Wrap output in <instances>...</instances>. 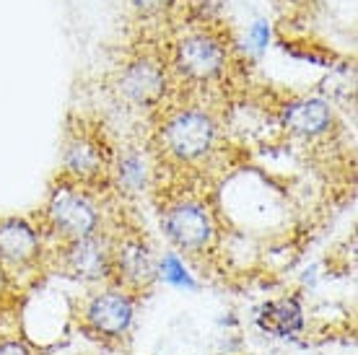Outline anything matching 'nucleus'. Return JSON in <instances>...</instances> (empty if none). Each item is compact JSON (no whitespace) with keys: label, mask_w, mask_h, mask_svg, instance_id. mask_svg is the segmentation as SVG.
Wrapping results in <instances>:
<instances>
[{"label":"nucleus","mask_w":358,"mask_h":355,"mask_svg":"<svg viewBox=\"0 0 358 355\" xmlns=\"http://www.w3.org/2000/svg\"><path fill=\"white\" fill-rule=\"evenodd\" d=\"M236 42L221 21L200 18L185 24L169 42V71L174 96L185 94L195 104L215 89H224L236 71Z\"/></svg>","instance_id":"1"},{"label":"nucleus","mask_w":358,"mask_h":355,"mask_svg":"<svg viewBox=\"0 0 358 355\" xmlns=\"http://www.w3.org/2000/svg\"><path fill=\"white\" fill-rule=\"evenodd\" d=\"M224 127L221 117L206 104L179 101L164 104L153 115L148 140L156 169L197 171L221 153Z\"/></svg>","instance_id":"2"},{"label":"nucleus","mask_w":358,"mask_h":355,"mask_svg":"<svg viewBox=\"0 0 358 355\" xmlns=\"http://www.w3.org/2000/svg\"><path fill=\"white\" fill-rule=\"evenodd\" d=\"M107 192L109 189H94L65 174H57L39 210L36 229L55 244H68L109 231L107 205H104Z\"/></svg>","instance_id":"3"},{"label":"nucleus","mask_w":358,"mask_h":355,"mask_svg":"<svg viewBox=\"0 0 358 355\" xmlns=\"http://www.w3.org/2000/svg\"><path fill=\"white\" fill-rule=\"evenodd\" d=\"M109 91L120 104L135 112L156 115L174 96V83L169 71V45L143 39L127 50L115 65Z\"/></svg>","instance_id":"4"},{"label":"nucleus","mask_w":358,"mask_h":355,"mask_svg":"<svg viewBox=\"0 0 358 355\" xmlns=\"http://www.w3.org/2000/svg\"><path fill=\"white\" fill-rule=\"evenodd\" d=\"M159 223L171 249L197 265L215 257L224 241L218 210L208 203L206 195L187 189L164 195V203H159Z\"/></svg>","instance_id":"5"},{"label":"nucleus","mask_w":358,"mask_h":355,"mask_svg":"<svg viewBox=\"0 0 358 355\" xmlns=\"http://www.w3.org/2000/svg\"><path fill=\"white\" fill-rule=\"evenodd\" d=\"M115 151V143L107 138L104 124L89 117H76L65 130L60 174L94 189H112Z\"/></svg>","instance_id":"6"},{"label":"nucleus","mask_w":358,"mask_h":355,"mask_svg":"<svg viewBox=\"0 0 358 355\" xmlns=\"http://www.w3.org/2000/svg\"><path fill=\"white\" fill-rule=\"evenodd\" d=\"M141 298L120 285H99L78 306V321L89 338L101 345H122L135 327Z\"/></svg>","instance_id":"7"},{"label":"nucleus","mask_w":358,"mask_h":355,"mask_svg":"<svg viewBox=\"0 0 358 355\" xmlns=\"http://www.w3.org/2000/svg\"><path fill=\"white\" fill-rule=\"evenodd\" d=\"M159 283V257L138 229L112 231V285L143 298Z\"/></svg>","instance_id":"8"},{"label":"nucleus","mask_w":358,"mask_h":355,"mask_svg":"<svg viewBox=\"0 0 358 355\" xmlns=\"http://www.w3.org/2000/svg\"><path fill=\"white\" fill-rule=\"evenodd\" d=\"M47 262L45 236L29 218H0V273L10 280L34 275Z\"/></svg>","instance_id":"9"},{"label":"nucleus","mask_w":358,"mask_h":355,"mask_svg":"<svg viewBox=\"0 0 358 355\" xmlns=\"http://www.w3.org/2000/svg\"><path fill=\"white\" fill-rule=\"evenodd\" d=\"M112 231H101L94 236L68 244H57L55 262L65 277L83 285H109L112 283Z\"/></svg>","instance_id":"10"},{"label":"nucleus","mask_w":358,"mask_h":355,"mask_svg":"<svg viewBox=\"0 0 358 355\" xmlns=\"http://www.w3.org/2000/svg\"><path fill=\"white\" fill-rule=\"evenodd\" d=\"M275 117L278 124L291 138L304 143L330 140L332 133L338 130L335 109L322 96H291L288 101L278 104Z\"/></svg>","instance_id":"11"},{"label":"nucleus","mask_w":358,"mask_h":355,"mask_svg":"<svg viewBox=\"0 0 358 355\" xmlns=\"http://www.w3.org/2000/svg\"><path fill=\"white\" fill-rule=\"evenodd\" d=\"M153 161L148 145H125L115 151L112 164V189H117L120 197H138L153 184Z\"/></svg>","instance_id":"12"},{"label":"nucleus","mask_w":358,"mask_h":355,"mask_svg":"<svg viewBox=\"0 0 358 355\" xmlns=\"http://www.w3.org/2000/svg\"><path fill=\"white\" fill-rule=\"evenodd\" d=\"M257 327L270 335V338H296L299 332H304L306 317H304V303L301 296H280L273 301H265L257 309Z\"/></svg>","instance_id":"13"},{"label":"nucleus","mask_w":358,"mask_h":355,"mask_svg":"<svg viewBox=\"0 0 358 355\" xmlns=\"http://www.w3.org/2000/svg\"><path fill=\"white\" fill-rule=\"evenodd\" d=\"M159 280L171 288H179V291H187V294H195L197 288V280L195 275L189 273L187 262L182 259V254H177L174 249L169 252H164L162 257H159Z\"/></svg>","instance_id":"14"},{"label":"nucleus","mask_w":358,"mask_h":355,"mask_svg":"<svg viewBox=\"0 0 358 355\" xmlns=\"http://www.w3.org/2000/svg\"><path fill=\"white\" fill-rule=\"evenodd\" d=\"M125 3L133 8V13L141 18L143 24L169 18L179 6V0H125Z\"/></svg>","instance_id":"15"},{"label":"nucleus","mask_w":358,"mask_h":355,"mask_svg":"<svg viewBox=\"0 0 358 355\" xmlns=\"http://www.w3.org/2000/svg\"><path fill=\"white\" fill-rule=\"evenodd\" d=\"M247 42H250V50L255 52H262L265 47L270 45V24L268 21H255L250 27V34H247Z\"/></svg>","instance_id":"16"},{"label":"nucleus","mask_w":358,"mask_h":355,"mask_svg":"<svg viewBox=\"0 0 358 355\" xmlns=\"http://www.w3.org/2000/svg\"><path fill=\"white\" fill-rule=\"evenodd\" d=\"M0 355H36V350L21 338H0Z\"/></svg>","instance_id":"17"}]
</instances>
